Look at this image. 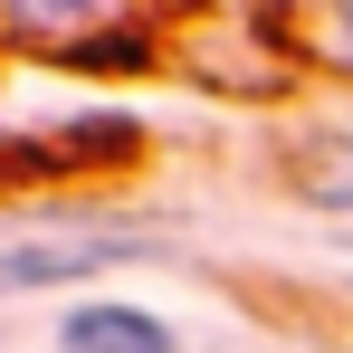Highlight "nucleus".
<instances>
[{"mask_svg":"<svg viewBox=\"0 0 353 353\" xmlns=\"http://www.w3.org/2000/svg\"><path fill=\"white\" fill-rule=\"evenodd\" d=\"M124 258H153L134 230L115 220H67V230H0V296H48L77 277H105Z\"/></svg>","mask_w":353,"mask_h":353,"instance_id":"1","label":"nucleus"},{"mask_svg":"<svg viewBox=\"0 0 353 353\" xmlns=\"http://www.w3.org/2000/svg\"><path fill=\"white\" fill-rule=\"evenodd\" d=\"M58 353H181V325L143 296H67Z\"/></svg>","mask_w":353,"mask_h":353,"instance_id":"2","label":"nucleus"},{"mask_svg":"<svg viewBox=\"0 0 353 353\" xmlns=\"http://www.w3.org/2000/svg\"><path fill=\"white\" fill-rule=\"evenodd\" d=\"M287 181L315 201V210H353V124H325L287 153Z\"/></svg>","mask_w":353,"mask_h":353,"instance_id":"3","label":"nucleus"},{"mask_svg":"<svg viewBox=\"0 0 353 353\" xmlns=\"http://www.w3.org/2000/svg\"><path fill=\"white\" fill-rule=\"evenodd\" d=\"M315 58L353 77V10H325V19H315Z\"/></svg>","mask_w":353,"mask_h":353,"instance_id":"4","label":"nucleus"}]
</instances>
